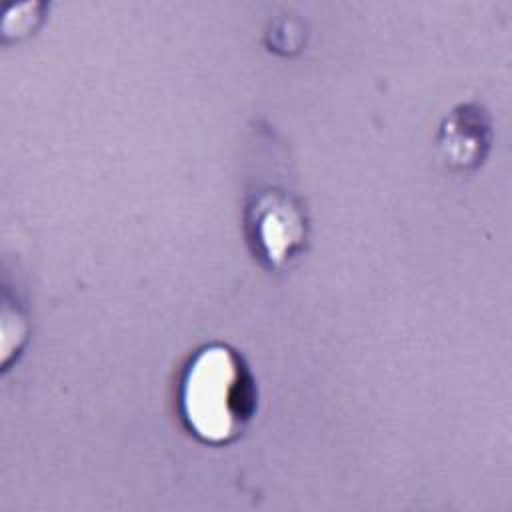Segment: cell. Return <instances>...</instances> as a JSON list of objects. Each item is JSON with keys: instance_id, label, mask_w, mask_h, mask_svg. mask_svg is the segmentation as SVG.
<instances>
[{"instance_id": "3", "label": "cell", "mask_w": 512, "mask_h": 512, "mask_svg": "<svg viewBox=\"0 0 512 512\" xmlns=\"http://www.w3.org/2000/svg\"><path fill=\"white\" fill-rule=\"evenodd\" d=\"M490 142V130L484 114L472 106L462 104L446 118L440 134V148L450 164L470 168L482 162Z\"/></svg>"}, {"instance_id": "2", "label": "cell", "mask_w": 512, "mask_h": 512, "mask_svg": "<svg viewBox=\"0 0 512 512\" xmlns=\"http://www.w3.org/2000/svg\"><path fill=\"white\" fill-rule=\"evenodd\" d=\"M254 252L270 268L290 262L306 242V218L300 204L282 190L260 192L246 214Z\"/></svg>"}, {"instance_id": "1", "label": "cell", "mask_w": 512, "mask_h": 512, "mask_svg": "<svg viewBox=\"0 0 512 512\" xmlns=\"http://www.w3.org/2000/svg\"><path fill=\"white\" fill-rule=\"evenodd\" d=\"M256 380L234 348H200L184 368L180 414L186 428L208 444L236 440L256 414Z\"/></svg>"}]
</instances>
